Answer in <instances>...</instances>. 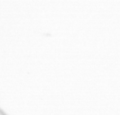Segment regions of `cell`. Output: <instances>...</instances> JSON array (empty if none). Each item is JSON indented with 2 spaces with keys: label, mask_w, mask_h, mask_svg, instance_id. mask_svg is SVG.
Instances as JSON below:
<instances>
[{
  "label": "cell",
  "mask_w": 120,
  "mask_h": 115,
  "mask_svg": "<svg viewBox=\"0 0 120 115\" xmlns=\"http://www.w3.org/2000/svg\"><path fill=\"white\" fill-rule=\"evenodd\" d=\"M0 115H5V113H4V112H2L1 109H0Z\"/></svg>",
  "instance_id": "cell-1"
}]
</instances>
